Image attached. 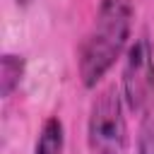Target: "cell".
<instances>
[{"label": "cell", "mask_w": 154, "mask_h": 154, "mask_svg": "<svg viewBox=\"0 0 154 154\" xmlns=\"http://www.w3.org/2000/svg\"><path fill=\"white\" fill-rule=\"evenodd\" d=\"M135 5L132 0H99L94 22L77 53V72L84 89H94L130 48Z\"/></svg>", "instance_id": "cell-1"}, {"label": "cell", "mask_w": 154, "mask_h": 154, "mask_svg": "<svg viewBox=\"0 0 154 154\" xmlns=\"http://www.w3.org/2000/svg\"><path fill=\"white\" fill-rule=\"evenodd\" d=\"M125 101L118 87L101 89L87 116V147L91 154H125L128 152V120Z\"/></svg>", "instance_id": "cell-2"}, {"label": "cell", "mask_w": 154, "mask_h": 154, "mask_svg": "<svg viewBox=\"0 0 154 154\" xmlns=\"http://www.w3.org/2000/svg\"><path fill=\"white\" fill-rule=\"evenodd\" d=\"M120 94L130 113L154 103V43L147 31H140L123 55Z\"/></svg>", "instance_id": "cell-3"}, {"label": "cell", "mask_w": 154, "mask_h": 154, "mask_svg": "<svg viewBox=\"0 0 154 154\" xmlns=\"http://www.w3.org/2000/svg\"><path fill=\"white\" fill-rule=\"evenodd\" d=\"M34 154H65V125L58 116H48L38 130Z\"/></svg>", "instance_id": "cell-4"}, {"label": "cell", "mask_w": 154, "mask_h": 154, "mask_svg": "<svg viewBox=\"0 0 154 154\" xmlns=\"http://www.w3.org/2000/svg\"><path fill=\"white\" fill-rule=\"evenodd\" d=\"M24 72H26L24 55L2 53V58H0V96L2 99H10L19 89V84L24 79Z\"/></svg>", "instance_id": "cell-5"}, {"label": "cell", "mask_w": 154, "mask_h": 154, "mask_svg": "<svg viewBox=\"0 0 154 154\" xmlns=\"http://www.w3.org/2000/svg\"><path fill=\"white\" fill-rule=\"evenodd\" d=\"M135 147H137V154H154V103H149L142 111Z\"/></svg>", "instance_id": "cell-6"}]
</instances>
